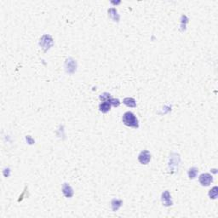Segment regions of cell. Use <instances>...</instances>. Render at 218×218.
I'll return each mask as SVG.
<instances>
[{"mask_svg":"<svg viewBox=\"0 0 218 218\" xmlns=\"http://www.w3.org/2000/svg\"><path fill=\"white\" fill-rule=\"evenodd\" d=\"M198 169L197 168H195V167H192L191 168L189 171H188V177L190 179H193V178H195L196 176H197L198 174Z\"/></svg>","mask_w":218,"mask_h":218,"instance_id":"8fae6325","label":"cell"},{"mask_svg":"<svg viewBox=\"0 0 218 218\" xmlns=\"http://www.w3.org/2000/svg\"><path fill=\"white\" fill-rule=\"evenodd\" d=\"M66 70L68 73H73L76 70V62L73 59H68L66 62Z\"/></svg>","mask_w":218,"mask_h":218,"instance_id":"5b68a950","label":"cell"},{"mask_svg":"<svg viewBox=\"0 0 218 218\" xmlns=\"http://www.w3.org/2000/svg\"><path fill=\"white\" fill-rule=\"evenodd\" d=\"M212 181V176H210L209 173H204L199 177V182L202 186H204V187L210 186Z\"/></svg>","mask_w":218,"mask_h":218,"instance_id":"7a4b0ae2","label":"cell"},{"mask_svg":"<svg viewBox=\"0 0 218 218\" xmlns=\"http://www.w3.org/2000/svg\"><path fill=\"white\" fill-rule=\"evenodd\" d=\"M122 204V201L121 200H119V199H114L112 201V207H113V210L114 211H116L119 210V208L121 206Z\"/></svg>","mask_w":218,"mask_h":218,"instance_id":"30bf717a","label":"cell"},{"mask_svg":"<svg viewBox=\"0 0 218 218\" xmlns=\"http://www.w3.org/2000/svg\"><path fill=\"white\" fill-rule=\"evenodd\" d=\"M124 104L126 105L127 107H136V102L133 98L131 97H127L124 100Z\"/></svg>","mask_w":218,"mask_h":218,"instance_id":"9c48e42d","label":"cell"},{"mask_svg":"<svg viewBox=\"0 0 218 218\" xmlns=\"http://www.w3.org/2000/svg\"><path fill=\"white\" fill-rule=\"evenodd\" d=\"M138 160L142 165H147L151 160V154L147 150L142 151L138 157Z\"/></svg>","mask_w":218,"mask_h":218,"instance_id":"3957f363","label":"cell"},{"mask_svg":"<svg viewBox=\"0 0 218 218\" xmlns=\"http://www.w3.org/2000/svg\"><path fill=\"white\" fill-rule=\"evenodd\" d=\"M99 108H100V111L102 112L104 114L107 113L110 108H111V104L109 101H103L102 103L100 104L99 106Z\"/></svg>","mask_w":218,"mask_h":218,"instance_id":"ba28073f","label":"cell"},{"mask_svg":"<svg viewBox=\"0 0 218 218\" xmlns=\"http://www.w3.org/2000/svg\"><path fill=\"white\" fill-rule=\"evenodd\" d=\"M100 99L102 101H109L112 97H111V95H110V94L108 93H104L102 95H100Z\"/></svg>","mask_w":218,"mask_h":218,"instance_id":"4fadbf2b","label":"cell"},{"mask_svg":"<svg viewBox=\"0 0 218 218\" xmlns=\"http://www.w3.org/2000/svg\"><path fill=\"white\" fill-rule=\"evenodd\" d=\"M122 121L126 126H129L131 128H138L139 127L138 120L136 119L135 115L131 112H126L122 117Z\"/></svg>","mask_w":218,"mask_h":218,"instance_id":"6da1fadb","label":"cell"},{"mask_svg":"<svg viewBox=\"0 0 218 218\" xmlns=\"http://www.w3.org/2000/svg\"><path fill=\"white\" fill-rule=\"evenodd\" d=\"M162 202L165 206L172 205L171 197V194H170V192H168V191H165L162 194Z\"/></svg>","mask_w":218,"mask_h":218,"instance_id":"8992f818","label":"cell"},{"mask_svg":"<svg viewBox=\"0 0 218 218\" xmlns=\"http://www.w3.org/2000/svg\"><path fill=\"white\" fill-rule=\"evenodd\" d=\"M62 192L63 194L66 196L67 198H71L73 197V188L71 187L70 185H68V183H65L62 187Z\"/></svg>","mask_w":218,"mask_h":218,"instance_id":"52a82bcc","label":"cell"},{"mask_svg":"<svg viewBox=\"0 0 218 218\" xmlns=\"http://www.w3.org/2000/svg\"><path fill=\"white\" fill-rule=\"evenodd\" d=\"M109 102L110 104L112 105V106H114V107H119L120 106V101L118 100V99H114V98H112L110 101H109Z\"/></svg>","mask_w":218,"mask_h":218,"instance_id":"5bb4252c","label":"cell"},{"mask_svg":"<svg viewBox=\"0 0 218 218\" xmlns=\"http://www.w3.org/2000/svg\"><path fill=\"white\" fill-rule=\"evenodd\" d=\"M44 44H45V45L44 46L43 49L46 51L47 50H49L50 47L53 44V40H52L51 37L49 36V35H44V36L42 37V38L40 39V45H43Z\"/></svg>","mask_w":218,"mask_h":218,"instance_id":"277c9868","label":"cell"},{"mask_svg":"<svg viewBox=\"0 0 218 218\" xmlns=\"http://www.w3.org/2000/svg\"><path fill=\"white\" fill-rule=\"evenodd\" d=\"M217 193H218L217 187H214L210 191V192H209V196H210V198L215 199V198H216V197H217Z\"/></svg>","mask_w":218,"mask_h":218,"instance_id":"7c38bea8","label":"cell"}]
</instances>
